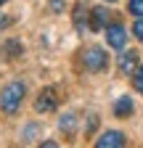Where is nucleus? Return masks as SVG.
Returning <instances> with one entry per match:
<instances>
[{"instance_id":"12","label":"nucleus","mask_w":143,"mask_h":148,"mask_svg":"<svg viewBox=\"0 0 143 148\" xmlns=\"http://www.w3.org/2000/svg\"><path fill=\"white\" fill-rule=\"evenodd\" d=\"M127 11L135 18H143V0H130V3H127Z\"/></svg>"},{"instance_id":"17","label":"nucleus","mask_w":143,"mask_h":148,"mask_svg":"<svg viewBox=\"0 0 143 148\" xmlns=\"http://www.w3.org/2000/svg\"><path fill=\"white\" fill-rule=\"evenodd\" d=\"M40 148H58V145H56V143H53V140H45V143H43Z\"/></svg>"},{"instance_id":"11","label":"nucleus","mask_w":143,"mask_h":148,"mask_svg":"<svg viewBox=\"0 0 143 148\" xmlns=\"http://www.w3.org/2000/svg\"><path fill=\"white\" fill-rule=\"evenodd\" d=\"M58 127H61V132H64V135L72 138V135L77 132V116H74V114H64L61 122H58Z\"/></svg>"},{"instance_id":"2","label":"nucleus","mask_w":143,"mask_h":148,"mask_svg":"<svg viewBox=\"0 0 143 148\" xmlns=\"http://www.w3.org/2000/svg\"><path fill=\"white\" fill-rule=\"evenodd\" d=\"M82 64H85L87 71L98 74V71H103L106 66H109V53H106L103 48H87L82 53Z\"/></svg>"},{"instance_id":"10","label":"nucleus","mask_w":143,"mask_h":148,"mask_svg":"<svg viewBox=\"0 0 143 148\" xmlns=\"http://www.w3.org/2000/svg\"><path fill=\"white\" fill-rule=\"evenodd\" d=\"M0 56H3V58H19V56H21V42H19V40H8V42H3Z\"/></svg>"},{"instance_id":"16","label":"nucleus","mask_w":143,"mask_h":148,"mask_svg":"<svg viewBox=\"0 0 143 148\" xmlns=\"http://www.w3.org/2000/svg\"><path fill=\"white\" fill-rule=\"evenodd\" d=\"M96 124H98V116H90V119H87V135L96 130Z\"/></svg>"},{"instance_id":"19","label":"nucleus","mask_w":143,"mask_h":148,"mask_svg":"<svg viewBox=\"0 0 143 148\" xmlns=\"http://www.w3.org/2000/svg\"><path fill=\"white\" fill-rule=\"evenodd\" d=\"M3 3H6V0H0V5H3Z\"/></svg>"},{"instance_id":"1","label":"nucleus","mask_w":143,"mask_h":148,"mask_svg":"<svg viewBox=\"0 0 143 148\" xmlns=\"http://www.w3.org/2000/svg\"><path fill=\"white\" fill-rule=\"evenodd\" d=\"M24 95H27L24 82H8L3 87V92H0V108H3L6 114H16L21 101H24Z\"/></svg>"},{"instance_id":"14","label":"nucleus","mask_w":143,"mask_h":148,"mask_svg":"<svg viewBox=\"0 0 143 148\" xmlns=\"http://www.w3.org/2000/svg\"><path fill=\"white\" fill-rule=\"evenodd\" d=\"M133 34H135V37H138V40L143 42V18H138V21L133 24Z\"/></svg>"},{"instance_id":"6","label":"nucleus","mask_w":143,"mask_h":148,"mask_svg":"<svg viewBox=\"0 0 143 148\" xmlns=\"http://www.w3.org/2000/svg\"><path fill=\"white\" fill-rule=\"evenodd\" d=\"M117 69H119V74H124V77H133V71L138 69V53L135 50H122L119 61H117Z\"/></svg>"},{"instance_id":"15","label":"nucleus","mask_w":143,"mask_h":148,"mask_svg":"<svg viewBox=\"0 0 143 148\" xmlns=\"http://www.w3.org/2000/svg\"><path fill=\"white\" fill-rule=\"evenodd\" d=\"M50 8L56 11V13H61L64 11V0H50Z\"/></svg>"},{"instance_id":"8","label":"nucleus","mask_w":143,"mask_h":148,"mask_svg":"<svg viewBox=\"0 0 143 148\" xmlns=\"http://www.w3.org/2000/svg\"><path fill=\"white\" fill-rule=\"evenodd\" d=\"M72 21H74L77 32H87V29H90V11H87V5H85V3H77V5H74Z\"/></svg>"},{"instance_id":"3","label":"nucleus","mask_w":143,"mask_h":148,"mask_svg":"<svg viewBox=\"0 0 143 148\" xmlns=\"http://www.w3.org/2000/svg\"><path fill=\"white\" fill-rule=\"evenodd\" d=\"M106 42L114 50H122L127 45V29L122 27V21H109V27H106Z\"/></svg>"},{"instance_id":"7","label":"nucleus","mask_w":143,"mask_h":148,"mask_svg":"<svg viewBox=\"0 0 143 148\" xmlns=\"http://www.w3.org/2000/svg\"><path fill=\"white\" fill-rule=\"evenodd\" d=\"M96 148H124V135L117 130H109L96 140Z\"/></svg>"},{"instance_id":"13","label":"nucleus","mask_w":143,"mask_h":148,"mask_svg":"<svg viewBox=\"0 0 143 148\" xmlns=\"http://www.w3.org/2000/svg\"><path fill=\"white\" fill-rule=\"evenodd\" d=\"M133 85L138 92H143V64H138V69L133 71Z\"/></svg>"},{"instance_id":"4","label":"nucleus","mask_w":143,"mask_h":148,"mask_svg":"<svg viewBox=\"0 0 143 148\" xmlns=\"http://www.w3.org/2000/svg\"><path fill=\"white\" fill-rule=\"evenodd\" d=\"M56 106H58L56 90L53 87H43L40 95L34 98V111H37V114H48V111H56Z\"/></svg>"},{"instance_id":"18","label":"nucleus","mask_w":143,"mask_h":148,"mask_svg":"<svg viewBox=\"0 0 143 148\" xmlns=\"http://www.w3.org/2000/svg\"><path fill=\"white\" fill-rule=\"evenodd\" d=\"M106 3H117V0H106Z\"/></svg>"},{"instance_id":"5","label":"nucleus","mask_w":143,"mask_h":148,"mask_svg":"<svg viewBox=\"0 0 143 148\" xmlns=\"http://www.w3.org/2000/svg\"><path fill=\"white\" fill-rule=\"evenodd\" d=\"M109 21H111L109 8H103V5L90 8V32H103L106 27H109Z\"/></svg>"},{"instance_id":"9","label":"nucleus","mask_w":143,"mask_h":148,"mask_svg":"<svg viewBox=\"0 0 143 148\" xmlns=\"http://www.w3.org/2000/svg\"><path fill=\"white\" fill-rule=\"evenodd\" d=\"M133 111H135V103H133L130 95H119L117 98V103H114V116L127 119V116H133Z\"/></svg>"}]
</instances>
